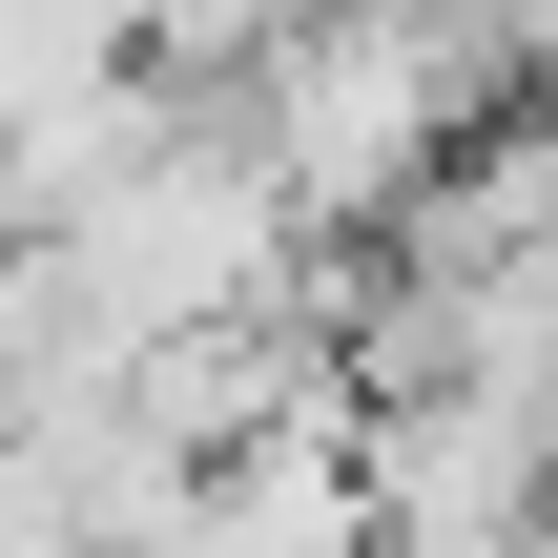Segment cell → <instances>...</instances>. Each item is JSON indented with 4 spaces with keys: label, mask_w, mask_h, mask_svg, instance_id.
Segmentation results:
<instances>
[{
    "label": "cell",
    "mask_w": 558,
    "mask_h": 558,
    "mask_svg": "<svg viewBox=\"0 0 558 558\" xmlns=\"http://www.w3.org/2000/svg\"><path fill=\"white\" fill-rule=\"evenodd\" d=\"M497 83H518V21H497V0H311V21L228 83V124H248V166L290 186V228H373Z\"/></svg>",
    "instance_id": "6da1fadb"
},
{
    "label": "cell",
    "mask_w": 558,
    "mask_h": 558,
    "mask_svg": "<svg viewBox=\"0 0 558 558\" xmlns=\"http://www.w3.org/2000/svg\"><path fill=\"white\" fill-rule=\"evenodd\" d=\"M290 21H311V0H145V21H124V62H145L166 104H228V83H248Z\"/></svg>",
    "instance_id": "7a4b0ae2"
}]
</instances>
